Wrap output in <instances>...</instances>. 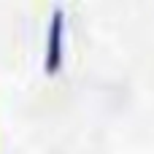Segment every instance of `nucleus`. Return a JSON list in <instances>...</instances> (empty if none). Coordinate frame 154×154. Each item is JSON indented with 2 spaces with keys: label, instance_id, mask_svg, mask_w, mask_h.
Returning <instances> with one entry per match:
<instances>
[{
  "label": "nucleus",
  "instance_id": "f257e3e1",
  "mask_svg": "<svg viewBox=\"0 0 154 154\" xmlns=\"http://www.w3.org/2000/svg\"><path fill=\"white\" fill-rule=\"evenodd\" d=\"M62 57H65V14L62 8H54L49 19V38H46V57H43L46 76H57L62 70Z\"/></svg>",
  "mask_w": 154,
  "mask_h": 154
}]
</instances>
